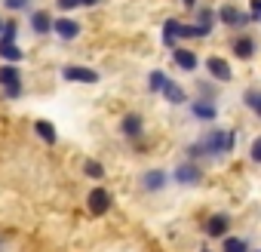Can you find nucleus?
I'll use <instances>...</instances> for the list:
<instances>
[{"instance_id":"14","label":"nucleus","mask_w":261,"mask_h":252,"mask_svg":"<svg viewBox=\"0 0 261 252\" xmlns=\"http://www.w3.org/2000/svg\"><path fill=\"white\" fill-rule=\"evenodd\" d=\"M230 228H233L230 212H212V215H206L203 224H200V231H203L206 240H221V237L230 234Z\"/></svg>"},{"instance_id":"7","label":"nucleus","mask_w":261,"mask_h":252,"mask_svg":"<svg viewBox=\"0 0 261 252\" xmlns=\"http://www.w3.org/2000/svg\"><path fill=\"white\" fill-rule=\"evenodd\" d=\"M169 59H172V68H175V71L191 74V77H197V74H200V68H203V56H200L191 43L175 46V49L169 53Z\"/></svg>"},{"instance_id":"12","label":"nucleus","mask_w":261,"mask_h":252,"mask_svg":"<svg viewBox=\"0 0 261 252\" xmlns=\"http://www.w3.org/2000/svg\"><path fill=\"white\" fill-rule=\"evenodd\" d=\"M53 22H56V13H53L49 7H34V10L28 13V19H25L28 31H31L34 37H49V34H53Z\"/></svg>"},{"instance_id":"24","label":"nucleus","mask_w":261,"mask_h":252,"mask_svg":"<svg viewBox=\"0 0 261 252\" xmlns=\"http://www.w3.org/2000/svg\"><path fill=\"white\" fill-rule=\"evenodd\" d=\"M240 102H243V108H246V111H252V114L261 120V89H258V86H249V89H243Z\"/></svg>"},{"instance_id":"15","label":"nucleus","mask_w":261,"mask_h":252,"mask_svg":"<svg viewBox=\"0 0 261 252\" xmlns=\"http://www.w3.org/2000/svg\"><path fill=\"white\" fill-rule=\"evenodd\" d=\"M53 37L62 40V43H74L83 37V22L74 19V16H56L53 22Z\"/></svg>"},{"instance_id":"11","label":"nucleus","mask_w":261,"mask_h":252,"mask_svg":"<svg viewBox=\"0 0 261 252\" xmlns=\"http://www.w3.org/2000/svg\"><path fill=\"white\" fill-rule=\"evenodd\" d=\"M203 71H206V77H212V80L221 83V86L233 83V65H230L224 56H218V53H212V56L203 59Z\"/></svg>"},{"instance_id":"8","label":"nucleus","mask_w":261,"mask_h":252,"mask_svg":"<svg viewBox=\"0 0 261 252\" xmlns=\"http://www.w3.org/2000/svg\"><path fill=\"white\" fill-rule=\"evenodd\" d=\"M172 185V175H169V169H163V166H148V169H142L139 172V191L142 194H163L166 188Z\"/></svg>"},{"instance_id":"19","label":"nucleus","mask_w":261,"mask_h":252,"mask_svg":"<svg viewBox=\"0 0 261 252\" xmlns=\"http://www.w3.org/2000/svg\"><path fill=\"white\" fill-rule=\"evenodd\" d=\"M31 130H34V136H37L46 148H56V145H59V130H56V123H53V120L37 117V120L31 123Z\"/></svg>"},{"instance_id":"5","label":"nucleus","mask_w":261,"mask_h":252,"mask_svg":"<svg viewBox=\"0 0 261 252\" xmlns=\"http://www.w3.org/2000/svg\"><path fill=\"white\" fill-rule=\"evenodd\" d=\"M117 133H120L129 145L148 139V120H145V114H142V111H123L120 120H117Z\"/></svg>"},{"instance_id":"4","label":"nucleus","mask_w":261,"mask_h":252,"mask_svg":"<svg viewBox=\"0 0 261 252\" xmlns=\"http://www.w3.org/2000/svg\"><path fill=\"white\" fill-rule=\"evenodd\" d=\"M59 77L74 86H98L101 83V71L92 65H83V62H65L59 68Z\"/></svg>"},{"instance_id":"16","label":"nucleus","mask_w":261,"mask_h":252,"mask_svg":"<svg viewBox=\"0 0 261 252\" xmlns=\"http://www.w3.org/2000/svg\"><path fill=\"white\" fill-rule=\"evenodd\" d=\"M227 49L233 53V59H240V62H252V59L258 56V40H255L249 31H240V34L230 37Z\"/></svg>"},{"instance_id":"17","label":"nucleus","mask_w":261,"mask_h":252,"mask_svg":"<svg viewBox=\"0 0 261 252\" xmlns=\"http://www.w3.org/2000/svg\"><path fill=\"white\" fill-rule=\"evenodd\" d=\"M160 98H163L169 108H185V105L191 102V92L185 89V83H178L175 77H169L166 86H163V92H160Z\"/></svg>"},{"instance_id":"6","label":"nucleus","mask_w":261,"mask_h":252,"mask_svg":"<svg viewBox=\"0 0 261 252\" xmlns=\"http://www.w3.org/2000/svg\"><path fill=\"white\" fill-rule=\"evenodd\" d=\"M169 175H172V185H178V188H200V185L206 182V166L181 157V160L169 169Z\"/></svg>"},{"instance_id":"13","label":"nucleus","mask_w":261,"mask_h":252,"mask_svg":"<svg viewBox=\"0 0 261 252\" xmlns=\"http://www.w3.org/2000/svg\"><path fill=\"white\" fill-rule=\"evenodd\" d=\"M185 111L194 123H203V126H212L218 120V102H209V98H191Z\"/></svg>"},{"instance_id":"9","label":"nucleus","mask_w":261,"mask_h":252,"mask_svg":"<svg viewBox=\"0 0 261 252\" xmlns=\"http://www.w3.org/2000/svg\"><path fill=\"white\" fill-rule=\"evenodd\" d=\"M194 19V40H209L212 34H215V28H218V19H215V7H209V4H200L194 13H191Z\"/></svg>"},{"instance_id":"2","label":"nucleus","mask_w":261,"mask_h":252,"mask_svg":"<svg viewBox=\"0 0 261 252\" xmlns=\"http://www.w3.org/2000/svg\"><path fill=\"white\" fill-rule=\"evenodd\" d=\"M0 95H4L7 102L25 98V74H22V65L0 62Z\"/></svg>"},{"instance_id":"27","label":"nucleus","mask_w":261,"mask_h":252,"mask_svg":"<svg viewBox=\"0 0 261 252\" xmlns=\"http://www.w3.org/2000/svg\"><path fill=\"white\" fill-rule=\"evenodd\" d=\"M185 160H194V163H209L206 148H203V142H200V139H191V142L185 145Z\"/></svg>"},{"instance_id":"34","label":"nucleus","mask_w":261,"mask_h":252,"mask_svg":"<svg viewBox=\"0 0 261 252\" xmlns=\"http://www.w3.org/2000/svg\"><path fill=\"white\" fill-rule=\"evenodd\" d=\"M101 7V0H80V10H95Z\"/></svg>"},{"instance_id":"33","label":"nucleus","mask_w":261,"mask_h":252,"mask_svg":"<svg viewBox=\"0 0 261 252\" xmlns=\"http://www.w3.org/2000/svg\"><path fill=\"white\" fill-rule=\"evenodd\" d=\"M178 7H181V10H188V13H194V10L200 7V0H178Z\"/></svg>"},{"instance_id":"32","label":"nucleus","mask_w":261,"mask_h":252,"mask_svg":"<svg viewBox=\"0 0 261 252\" xmlns=\"http://www.w3.org/2000/svg\"><path fill=\"white\" fill-rule=\"evenodd\" d=\"M246 13L252 16V22H261V0H249V10Z\"/></svg>"},{"instance_id":"28","label":"nucleus","mask_w":261,"mask_h":252,"mask_svg":"<svg viewBox=\"0 0 261 252\" xmlns=\"http://www.w3.org/2000/svg\"><path fill=\"white\" fill-rule=\"evenodd\" d=\"M19 34H22L19 22H16V19H7L4 31H0V43H19Z\"/></svg>"},{"instance_id":"26","label":"nucleus","mask_w":261,"mask_h":252,"mask_svg":"<svg viewBox=\"0 0 261 252\" xmlns=\"http://www.w3.org/2000/svg\"><path fill=\"white\" fill-rule=\"evenodd\" d=\"M0 10L10 13V16H19V13H31L34 10V0H0Z\"/></svg>"},{"instance_id":"30","label":"nucleus","mask_w":261,"mask_h":252,"mask_svg":"<svg viewBox=\"0 0 261 252\" xmlns=\"http://www.w3.org/2000/svg\"><path fill=\"white\" fill-rule=\"evenodd\" d=\"M249 160H252L255 166H261V136H255V139L249 142Z\"/></svg>"},{"instance_id":"29","label":"nucleus","mask_w":261,"mask_h":252,"mask_svg":"<svg viewBox=\"0 0 261 252\" xmlns=\"http://www.w3.org/2000/svg\"><path fill=\"white\" fill-rule=\"evenodd\" d=\"M53 10H59V16H74L80 10V0H53Z\"/></svg>"},{"instance_id":"35","label":"nucleus","mask_w":261,"mask_h":252,"mask_svg":"<svg viewBox=\"0 0 261 252\" xmlns=\"http://www.w3.org/2000/svg\"><path fill=\"white\" fill-rule=\"evenodd\" d=\"M4 25H7V16H4V13H0V31H4Z\"/></svg>"},{"instance_id":"10","label":"nucleus","mask_w":261,"mask_h":252,"mask_svg":"<svg viewBox=\"0 0 261 252\" xmlns=\"http://www.w3.org/2000/svg\"><path fill=\"white\" fill-rule=\"evenodd\" d=\"M111 209H114V194L105 185H92L86 191V212L95 215V218H105Z\"/></svg>"},{"instance_id":"36","label":"nucleus","mask_w":261,"mask_h":252,"mask_svg":"<svg viewBox=\"0 0 261 252\" xmlns=\"http://www.w3.org/2000/svg\"><path fill=\"white\" fill-rule=\"evenodd\" d=\"M197 252H215V249H209V246H200V249H197Z\"/></svg>"},{"instance_id":"31","label":"nucleus","mask_w":261,"mask_h":252,"mask_svg":"<svg viewBox=\"0 0 261 252\" xmlns=\"http://www.w3.org/2000/svg\"><path fill=\"white\" fill-rule=\"evenodd\" d=\"M178 40H181V43H194V22H185V19H181V28H178Z\"/></svg>"},{"instance_id":"25","label":"nucleus","mask_w":261,"mask_h":252,"mask_svg":"<svg viewBox=\"0 0 261 252\" xmlns=\"http://www.w3.org/2000/svg\"><path fill=\"white\" fill-rule=\"evenodd\" d=\"M218 243H221V252H252L249 240H246V237H237V234H227V237H221Z\"/></svg>"},{"instance_id":"1","label":"nucleus","mask_w":261,"mask_h":252,"mask_svg":"<svg viewBox=\"0 0 261 252\" xmlns=\"http://www.w3.org/2000/svg\"><path fill=\"white\" fill-rule=\"evenodd\" d=\"M206 148V157L209 160H224L237 151V130H227V126H206V130L197 136Z\"/></svg>"},{"instance_id":"22","label":"nucleus","mask_w":261,"mask_h":252,"mask_svg":"<svg viewBox=\"0 0 261 252\" xmlns=\"http://www.w3.org/2000/svg\"><path fill=\"white\" fill-rule=\"evenodd\" d=\"M166 80H169V74H166L163 68H151V71L145 74V89H148V95H160L163 86H166Z\"/></svg>"},{"instance_id":"18","label":"nucleus","mask_w":261,"mask_h":252,"mask_svg":"<svg viewBox=\"0 0 261 252\" xmlns=\"http://www.w3.org/2000/svg\"><path fill=\"white\" fill-rule=\"evenodd\" d=\"M178 28H181V19H178V16L163 19V25H160V43H163L166 53H172L175 46H181V40H178Z\"/></svg>"},{"instance_id":"3","label":"nucleus","mask_w":261,"mask_h":252,"mask_svg":"<svg viewBox=\"0 0 261 252\" xmlns=\"http://www.w3.org/2000/svg\"><path fill=\"white\" fill-rule=\"evenodd\" d=\"M215 19H218V28H224L230 34L249 31V25H252V16L243 7H237V4H218L215 7Z\"/></svg>"},{"instance_id":"21","label":"nucleus","mask_w":261,"mask_h":252,"mask_svg":"<svg viewBox=\"0 0 261 252\" xmlns=\"http://www.w3.org/2000/svg\"><path fill=\"white\" fill-rule=\"evenodd\" d=\"M194 98L218 102L221 98V83H215L212 77H194Z\"/></svg>"},{"instance_id":"23","label":"nucleus","mask_w":261,"mask_h":252,"mask_svg":"<svg viewBox=\"0 0 261 252\" xmlns=\"http://www.w3.org/2000/svg\"><path fill=\"white\" fill-rule=\"evenodd\" d=\"M28 59V53L19 46V43H0V62L7 65H22Z\"/></svg>"},{"instance_id":"20","label":"nucleus","mask_w":261,"mask_h":252,"mask_svg":"<svg viewBox=\"0 0 261 252\" xmlns=\"http://www.w3.org/2000/svg\"><path fill=\"white\" fill-rule=\"evenodd\" d=\"M80 175L89 179L92 185H101V182L108 179V166H105L98 157H83V163H80Z\"/></svg>"}]
</instances>
